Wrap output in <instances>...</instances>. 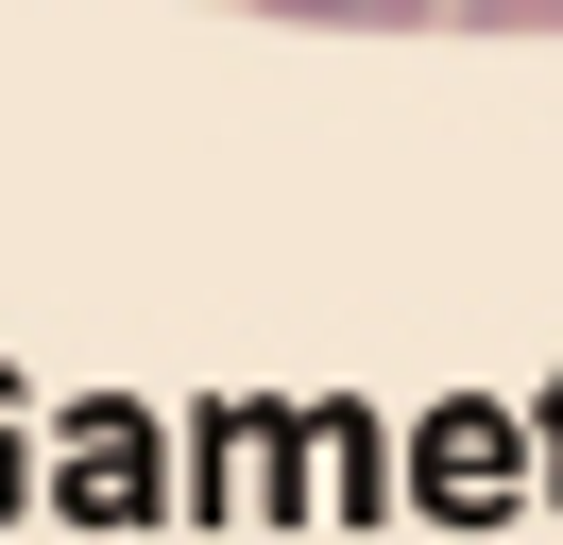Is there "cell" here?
<instances>
[{
	"instance_id": "6da1fadb",
	"label": "cell",
	"mask_w": 563,
	"mask_h": 545,
	"mask_svg": "<svg viewBox=\"0 0 563 545\" xmlns=\"http://www.w3.org/2000/svg\"><path fill=\"white\" fill-rule=\"evenodd\" d=\"M256 18H324V34H410V18H444V0H256Z\"/></svg>"
},
{
	"instance_id": "7a4b0ae2",
	"label": "cell",
	"mask_w": 563,
	"mask_h": 545,
	"mask_svg": "<svg viewBox=\"0 0 563 545\" xmlns=\"http://www.w3.org/2000/svg\"><path fill=\"white\" fill-rule=\"evenodd\" d=\"M478 34H563V0H461Z\"/></svg>"
}]
</instances>
